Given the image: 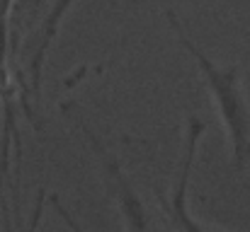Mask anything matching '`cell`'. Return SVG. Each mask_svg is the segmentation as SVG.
Here are the masks:
<instances>
[{
    "instance_id": "obj_1",
    "label": "cell",
    "mask_w": 250,
    "mask_h": 232,
    "mask_svg": "<svg viewBox=\"0 0 250 232\" xmlns=\"http://www.w3.org/2000/svg\"><path fill=\"white\" fill-rule=\"evenodd\" d=\"M166 17L172 32L177 34L182 49L194 58L199 75L204 80V85L211 94V102L216 107V114L226 128L229 141H231V157H233L236 172H243L250 164V104L243 92V85H241V68L238 66H226V68L216 66L199 46H194V41L189 39V34L180 24V17L172 10H166Z\"/></svg>"
},
{
    "instance_id": "obj_2",
    "label": "cell",
    "mask_w": 250,
    "mask_h": 232,
    "mask_svg": "<svg viewBox=\"0 0 250 232\" xmlns=\"http://www.w3.org/2000/svg\"><path fill=\"white\" fill-rule=\"evenodd\" d=\"M63 111L78 124V128L83 131L85 141L92 145V150L100 160V167H102V177L117 201V208L124 218V225H126V232H151V225H148V213H146V206L144 201L139 198V194L134 191L131 181L126 179L122 164L117 162V157L112 153H107V148L102 145V141L97 138V133L85 124L83 114L76 109V104H63Z\"/></svg>"
},
{
    "instance_id": "obj_3",
    "label": "cell",
    "mask_w": 250,
    "mask_h": 232,
    "mask_svg": "<svg viewBox=\"0 0 250 232\" xmlns=\"http://www.w3.org/2000/svg\"><path fill=\"white\" fill-rule=\"evenodd\" d=\"M76 0H54L44 24H42V32H39V41H37V49L32 54V61H29V77H32V92L39 94L42 89V75H44V66H46V56H49V49L63 24V17L68 15V10L73 7Z\"/></svg>"
},
{
    "instance_id": "obj_4",
    "label": "cell",
    "mask_w": 250,
    "mask_h": 232,
    "mask_svg": "<svg viewBox=\"0 0 250 232\" xmlns=\"http://www.w3.org/2000/svg\"><path fill=\"white\" fill-rule=\"evenodd\" d=\"M10 10H12V0H0V58H7V34H10Z\"/></svg>"
},
{
    "instance_id": "obj_5",
    "label": "cell",
    "mask_w": 250,
    "mask_h": 232,
    "mask_svg": "<svg viewBox=\"0 0 250 232\" xmlns=\"http://www.w3.org/2000/svg\"><path fill=\"white\" fill-rule=\"evenodd\" d=\"M51 206H54V208H56V213H59V215H61V218H63V223H66V225H68V228H71V232H85L83 228H81V225H78V223H76V220H73V218H71V213H68V211H66V208H63V206H61V201H59V198H56V196H54V198H51Z\"/></svg>"
},
{
    "instance_id": "obj_6",
    "label": "cell",
    "mask_w": 250,
    "mask_h": 232,
    "mask_svg": "<svg viewBox=\"0 0 250 232\" xmlns=\"http://www.w3.org/2000/svg\"><path fill=\"white\" fill-rule=\"evenodd\" d=\"M42 5H44V0H34V10H39Z\"/></svg>"
},
{
    "instance_id": "obj_7",
    "label": "cell",
    "mask_w": 250,
    "mask_h": 232,
    "mask_svg": "<svg viewBox=\"0 0 250 232\" xmlns=\"http://www.w3.org/2000/svg\"><path fill=\"white\" fill-rule=\"evenodd\" d=\"M136 2H141V0H129V5H136Z\"/></svg>"
}]
</instances>
